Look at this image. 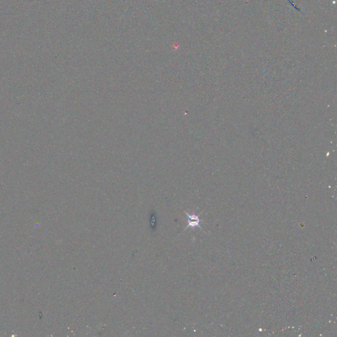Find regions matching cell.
I'll return each mask as SVG.
<instances>
[{
	"label": "cell",
	"instance_id": "cell-1",
	"mask_svg": "<svg viewBox=\"0 0 337 337\" xmlns=\"http://www.w3.org/2000/svg\"><path fill=\"white\" fill-rule=\"evenodd\" d=\"M188 217V226L187 227H196L200 226V219L196 215H190L186 213Z\"/></svg>",
	"mask_w": 337,
	"mask_h": 337
}]
</instances>
